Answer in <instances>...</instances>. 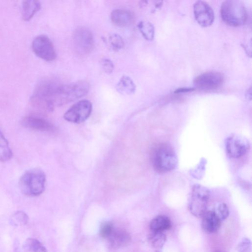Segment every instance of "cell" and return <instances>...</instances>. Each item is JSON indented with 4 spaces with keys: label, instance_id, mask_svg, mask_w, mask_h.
<instances>
[{
    "label": "cell",
    "instance_id": "6da1fadb",
    "mask_svg": "<svg viewBox=\"0 0 252 252\" xmlns=\"http://www.w3.org/2000/svg\"><path fill=\"white\" fill-rule=\"evenodd\" d=\"M60 84L51 78L44 79L36 85L31 98V103L36 108L51 110L55 106V96Z\"/></svg>",
    "mask_w": 252,
    "mask_h": 252
},
{
    "label": "cell",
    "instance_id": "7a4b0ae2",
    "mask_svg": "<svg viewBox=\"0 0 252 252\" xmlns=\"http://www.w3.org/2000/svg\"><path fill=\"white\" fill-rule=\"evenodd\" d=\"M46 175L43 170L33 168L26 171L21 177L19 187L21 191L28 196H36L44 190Z\"/></svg>",
    "mask_w": 252,
    "mask_h": 252
},
{
    "label": "cell",
    "instance_id": "3957f363",
    "mask_svg": "<svg viewBox=\"0 0 252 252\" xmlns=\"http://www.w3.org/2000/svg\"><path fill=\"white\" fill-rule=\"evenodd\" d=\"M152 161L155 169L159 173L173 170L177 164V157L173 148L169 144L160 143L154 148Z\"/></svg>",
    "mask_w": 252,
    "mask_h": 252
},
{
    "label": "cell",
    "instance_id": "277c9868",
    "mask_svg": "<svg viewBox=\"0 0 252 252\" xmlns=\"http://www.w3.org/2000/svg\"><path fill=\"white\" fill-rule=\"evenodd\" d=\"M89 83L85 80L60 85L55 97V105H60L78 99L88 94Z\"/></svg>",
    "mask_w": 252,
    "mask_h": 252
},
{
    "label": "cell",
    "instance_id": "5b68a950",
    "mask_svg": "<svg viewBox=\"0 0 252 252\" xmlns=\"http://www.w3.org/2000/svg\"><path fill=\"white\" fill-rule=\"evenodd\" d=\"M220 15L226 24L234 27L244 25L248 17L244 3L237 0L223 1L221 5Z\"/></svg>",
    "mask_w": 252,
    "mask_h": 252
},
{
    "label": "cell",
    "instance_id": "8992f818",
    "mask_svg": "<svg viewBox=\"0 0 252 252\" xmlns=\"http://www.w3.org/2000/svg\"><path fill=\"white\" fill-rule=\"evenodd\" d=\"M210 191L206 187L196 184L191 189L188 203L190 213L196 217H201L207 211Z\"/></svg>",
    "mask_w": 252,
    "mask_h": 252
},
{
    "label": "cell",
    "instance_id": "52a82bcc",
    "mask_svg": "<svg viewBox=\"0 0 252 252\" xmlns=\"http://www.w3.org/2000/svg\"><path fill=\"white\" fill-rule=\"evenodd\" d=\"M73 42L76 50L80 54H89L94 47L93 33L85 27H78L75 30L73 34Z\"/></svg>",
    "mask_w": 252,
    "mask_h": 252
},
{
    "label": "cell",
    "instance_id": "ba28073f",
    "mask_svg": "<svg viewBox=\"0 0 252 252\" xmlns=\"http://www.w3.org/2000/svg\"><path fill=\"white\" fill-rule=\"evenodd\" d=\"M32 48L39 58L47 62L54 61L56 58L54 46L50 38L45 35H39L34 38Z\"/></svg>",
    "mask_w": 252,
    "mask_h": 252
},
{
    "label": "cell",
    "instance_id": "9c48e42d",
    "mask_svg": "<svg viewBox=\"0 0 252 252\" xmlns=\"http://www.w3.org/2000/svg\"><path fill=\"white\" fill-rule=\"evenodd\" d=\"M92 111L91 102L86 99L80 100L73 104L64 114V118L68 122L79 124L86 121Z\"/></svg>",
    "mask_w": 252,
    "mask_h": 252
},
{
    "label": "cell",
    "instance_id": "30bf717a",
    "mask_svg": "<svg viewBox=\"0 0 252 252\" xmlns=\"http://www.w3.org/2000/svg\"><path fill=\"white\" fill-rule=\"evenodd\" d=\"M225 147L229 157L238 158L243 157L248 152L250 145L248 139L244 136L233 134L227 138Z\"/></svg>",
    "mask_w": 252,
    "mask_h": 252
},
{
    "label": "cell",
    "instance_id": "8fae6325",
    "mask_svg": "<svg viewBox=\"0 0 252 252\" xmlns=\"http://www.w3.org/2000/svg\"><path fill=\"white\" fill-rule=\"evenodd\" d=\"M224 76L219 72L211 71L198 76L194 80V84L197 89L202 90H214L221 86Z\"/></svg>",
    "mask_w": 252,
    "mask_h": 252
},
{
    "label": "cell",
    "instance_id": "7c38bea8",
    "mask_svg": "<svg viewBox=\"0 0 252 252\" xmlns=\"http://www.w3.org/2000/svg\"><path fill=\"white\" fill-rule=\"evenodd\" d=\"M193 13L196 21L202 27H209L214 22V11L209 4L204 1L198 0L195 2Z\"/></svg>",
    "mask_w": 252,
    "mask_h": 252
},
{
    "label": "cell",
    "instance_id": "4fadbf2b",
    "mask_svg": "<svg viewBox=\"0 0 252 252\" xmlns=\"http://www.w3.org/2000/svg\"><path fill=\"white\" fill-rule=\"evenodd\" d=\"M22 125L26 128L42 132H53L55 128L48 121L35 116H27L21 121Z\"/></svg>",
    "mask_w": 252,
    "mask_h": 252
},
{
    "label": "cell",
    "instance_id": "5bb4252c",
    "mask_svg": "<svg viewBox=\"0 0 252 252\" xmlns=\"http://www.w3.org/2000/svg\"><path fill=\"white\" fill-rule=\"evenodd\" d=\"M112 23L121 27L130 26L133 22L134 16L132 12L125 9L113 10L110 15Z\"/></svg>",
    "mask_w": 252,
    "mask_h": 252
},
{
    "label": "cell",
    "instance_id": "9a60e30c",
    "mask_svg": "<svg viewBox=\"0 0 252 252\" xmlns=\"http://www.w3.org/2000/svg\"><path fill=\"white\" fill-rule=\"evenodd\" d=\"M202 217L201 227L205 232L214 233L219 229L221 221L213 210L206 211Z\"/></svg>",
    "mask_w": 252,
    "mask_h": 252
},
{
    "label": "cell",
    "instance_id": "2e32d148",
    "mask_svg": "<svg viewBox=\"0 0 252 252\" xmlns=\"http://www.w3.org/2000/svg\"><path fill=\"white\" fill-rule=\"evenodd\" d=\"M112 247L115 248H120L127 244L130 240V237L128 233L124 229L116 228L115 226L107 239Z\"/></svg>",
    "mask_w": 252,
    "mask_h": 252
},
{
    "label": "cell",
    "instance_id": "e0dca14e",
    "mask_svg": "<svg viewBox=\"0 0 252 252\" xmlns=\"http://www.w3.org/2000/svg\"><path fill=\"white\" fill-rule=\"evenodd\" d=\"M14 252H47L46 248L38 240L29 238L21 246L16 243Z\"/></svg>",
    "mask_w": 252,
    "mask_h": 252
},
{
    "label": "cell",
    "instance_id": "ac0fdd59",
    "mask_svg": "<svg viewBox=\"0 0 252 252\" xmlns=\"http://www.w3.org/2000/svg\"><path fill=\"white\" fill-rule=\"evenodd\" d=\"M171 226L170 219L164 215H159L154 218L150 224L152 232H162L169 229Z\"/></svg>",
    "mask_w": 252,
    "mask_h": 252
},
{
    "label": "cell",
    "instance_id": "d6986e66",
    "mask_svg": "<svg viewBox=\"0 0 252 252\" xmlns=\"http://www.w3.org/2000/svg\"><path fill=\"white\" fill-rule=\"evenodd\" d=\"M40 3L37 0H25L22 5V16L24 21H29L40 8Z\"/></svg>",
    "mask_w": 252,
    "mask_h": 252
},
{
    "label": "cell",
    "instance_id": "ffe728a7",
    "mask_svg": "<svg viewBox=\"0 0 252 252\" xmlns=\"http://www.w3.org/2000/svg\"><path fill=\"white\" fill-rule=\"evenodd\" d=\"M116 90L123 94H131L135 92L136 85L129 76L123 75L116 85Z\"/></svg>",
    "mask_w": 252,
    "mask_h": 252
},
{
    "label": "cell",
    "instance_id": "44dd1931",
    "mask_svg": "<svg viewBox=\"0 0 252 252\" xmlns=\"http://www.w3.org/2000/svg\"><path fill=\"white\" fill-rule=\"evenodd\" d=\"M137 28L142 36L147 40H153L155 36V28L149 21H141L137 24Z\"/></svg>",
    "mask_w": 252,
    "mask_h": 252
},
{
    "label": "cell",
    "instance_id": "7402d4cb",
    "mask_svg": "<svg viewBox=\"0 0 252 252\" xmlns=\"http://www.w3.org/2000/svg\"><path fill=\"white\" fill-rule=\"evenodd\" d=\"M12 157V152L8 142L0 129V161H8Z\"/></svg>",
    "mask_w": 252,
    "mask_h": 252
},
{
    "label": "cell",
    "instance_id": "603a6c76",
    "mask_svg": "<svg viewBox=\"0 0 252 252\" xmlns=\"http://www.w3.org/2000/svg\"><path fill=\"white\" fill-rule=\"evenodd\" d=\"M108 47L115 52L119 51L123 48L124 41L123 38L118 34L112 33L105 39Z\"/></svg>",
    "mask_w": 252,
    "mask_h": 252
},
{
    "label": "cell",
    "instance_id": "cb8c5ba5",
    "mask_svg": "<svg viewBox=\"0 0 252 252\" xmlns=\"http://www.w3.org/2000/svg\"><path fill=\"white\" fill-rule=\"evenodd\" d=\"M166 240V235L162 232H152L149 238L151 245L156 249L161 248Z\"/></svg>",
    "mask_w": 252,
    "mask_h": 252
},
{
    "label": "cell",
    "instance_id": "d4e9b609",
    "mask_svg": "<svg viewBox=\"0 0 252 252\" xmlns=\"http://www.w3.org/2000/svg\"><path fill=\"white\" fill-rule=\"evenodd\" d=\"M29 220L28 216L24 212L19 211L14 213L11 217L10 221L14 226L26 224Z\"/></svg>",
    "mask_w": 252,
    "mask_h": 252
},
{
    "label": "cell",
    "instance_id": "484cf974",
    "mask_svg": "<svg viewBox=\"0 0 252 252\" xmlns=\"http://www.w3.org/2000/svg\"><path fill=\"white\" fill-rule=\"evenodd\" d=\"M213 211L221 221L226 220L229 214L228 207L224 203H218Z\"/></svg>",
    "mask_w": 252,
    "mask_h": 252
},
{
    "label": "cell",
    "instance_id": "4316f807",
    "mask_svg": "<svg viewBox=\"0 0 252 252\" xmlns=\"http://www.w3.org/2000/svg\"><path fill=\"white\" fill-rule=\"evenodd\" d=\"M114 225L111 222L106 221L101 224L100 227V235L104 239H107L111 233Z\"/></svg>",
    "mask_w": 252,
    "mask_h": 252
},
{
    "label": "cell",
    "instance_id": "83f0119b",
    "mask_svg": "<svg viewBox=\"0 0 252 252\" xmlns=\"http://www.w3.org/2000/svg\"><path fill=\"white\" fill-rule=\"evenodd\" d=\"M238 252H251L252 244L250 240L244 238L237 246Z\"/></svg>",
    "mask_w": 252,
    "mask_h": 252
},
{
    "label": "cell",
    "instance_id": "f1b7e54d",
    "mask_svg": "<svg viewBox=\"0 0 252 252\" xmlns=\"http://www.w3.org/2000/svg\"><path fill=\"white\" fill-rule=\"evenodd\" d=\"M100 64L102 69L106 73L110 74L113 71L114 65L113 62L109 59H102L100 61Z\"/></svg>",
    "mask_w": 252,
    "mask_h": 252
},
{
    "label": "cell",
    "instance_id": "f546056e",
    "mask_svg": "<svg viewBox=\"0 0 252 252\" xmlns=\"http://www.w3.org/2000/svg\"><path fill=\"white\" fill-rule=\"evenodd\" d=\"M194 90L193 88H182L177 89L175 91V93H185L192 91Z\"/></svg>",
    "mask_w": 252,
    "mask_h": 252
},
{
    "label": "cell",
    "instance_id": "4dcf8cb0",
    "mask_svg": "<svg viewBox=\"0 0 252 252\" xmlns=\"http://www.w3.org/2000/svg\"><path fill=\"white\" fill-rule=\"evenodd\" d=\"M247 98L248 99H251V88H250L249 89H248L247 93Z\"/></svg>",
    "mask_w": 252,
    "mask_h": 252
},
{
    "label": "cell",
    "instance_id": "1f68e13d",
    "mask_svg": "<svg viewBox=\"0 0 252 252\" xmlns=\"http://www.w3.org/2000/svg\"><path fill=\"white\" fill-rule=\"evenodd\" d=\"M218 252V251H217V252Z\"/></svg>",
    "mask_w": 252,
    "mask_h": 252
}]
</instances>
